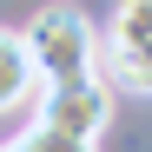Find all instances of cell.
<instances>
[{
  "label": "cell",
  "instance_id": "1",
  "mask_svg": "<svg viewBox=\"0 0 152 152\" xmlns=\"http://www.w3.org/2000/svg\"><path fill=\"white\" fill-rule=\"evenodd\" d=\"M20 40H27V53H33L40 86H73V80H93V73H99V40H93V20L80 7L33 13Z\"/></svg>",
  "mask_w": 152,
  "mask_h": 152
},
{
  "label": "cell",
  "instance_id": "2",
  "mask_svg": "<svg viewBox=\"0 0 152 152\" xmlns=\"http://www.w3.org/2000/svg\"><path fill=\"white\" fill-rule=\"evenodd\" d=\"M99 60H106V73H113L106 86L152 93V0H113Z\"/></svg>",
  "mask_w": 152,
  "mask_h": 152
},
{
  "label": "cell",
  "instance_id": "3",
  "mask_svg": "<svg viewBox=\"0 0 152 152\" xmlns=\"http://www.w3.org/2000/svg\"><path fill=\"white\" fill-rule=\"evenodd\" d=\"M40 126L80 139V145H99V132L113 126V86L99 80H73V86H40Z\"/></svg>",
  "mask_w": 152,
  "mask_h": 152
},
{
  "label": "cell",
  "instance_id": "4",
  "mask_svg": "<svg viewBox=\"0 0 152 152\" xmlns=\"http://www.w3.org/2000/svg\"><path fill=\"white\" fill-rule=\"evenodd\" d=\"M40 86V73H33V53H27V40L0 27V113H13V106H27V93Z\"/></svg>",
  "mask_w": 152,
  "mask_h": 152
},
{
  "label": "cell",
  "instance_id": "5",
  "mask_svg": "<svg viewBox=\"0 0 152 152\" xmlns=\"http://www.w3.org/2000/svg\"><path fill=\"white\" fill-rule=\"evenodd\" d=\"M0 152H99V145H80V139H66V132H53V126H40V119H33L27 132L7 139Z\"/></svg>",
  "mask_w": 152,
  "mask_h": 152
}]
</instances>
